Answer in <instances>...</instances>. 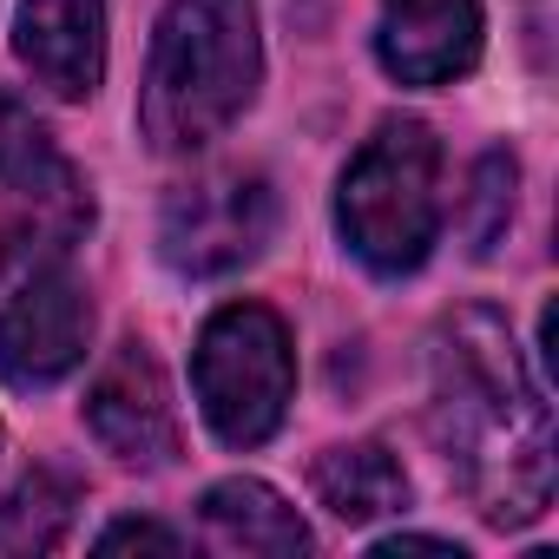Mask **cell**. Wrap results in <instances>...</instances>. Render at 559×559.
<instances>
[{
	"label": "cell",
	"mask_w": 559,
	"mask_h": 559,
	"mask_svg": "<svg viewBox=\"0 0 559 559\" xmlns=\"http://www.w3.org/2000/svg\"><path fill=\"white\" fill-rule=\"evenodd\" d=\"M428 382H435L428 428L454 480L480 507V520L493 526L539 520L552 500V415L520 362L507 317H493L487 304L454 310L435 330Z\"/></svg>",
	"instance_id": "cell-1"
},
{
	"label": "cell",
	"mask_w": 559,
	"mask_h": 559,
	"mask_svg": "<svg viewBox=\"0 0 559 559\" xmlns=\"http://www.w3.org/2000/svg\"><path fill=\"white\" fill-rule=\"evenodd\" d=\"M257 8L250 0H171L152 34L139 126L158 152L217 139L257 93Z\"/></svg>",
	"instance_id": "cell-2"
},
{
	"label": "cell",
	"mask_w": 559,
	"mask_h": 559,
	"mask_svg": "<svg viewBox=\"0 0 559 559\" xmlns=\"http://www.w3.org/2000/svg\"><path fill=\"white\" fill-rule=\"evenodd\" d=\"M441 152L435 132L421 119H389L343 171V198H336V224L349 237V250L382 270V276H408L421 270L435 230H441V191H435Z\"/></svg>",
	"instance_id": "cell-3"
},
{
	"label": "cell",
	"mask_w": 559,
	"mask_h": 559,
	"mask_svg": "<svg viewBox=\"0 0 559 559\" xmlns=\"http://www.w3.org/2000/svg\"><path fill=\"white\" fill-rule=\"evenodd\" d=\"M297 389L290 330L263 304H230L198 336V408L230 448H257L276 435Z\"/></svg>",
	"instance_id": "cell-4"
},
{
	"label": "cell",
	"mask_w": 559,
	"mask_h": 559,
	"mask_svg": "<svg viewBox=\"0 0 559 559\" xmlns=\"http://www.w3.org/2000/svg\"><path fill=\"white\" fill-rule=\"evenodd\" d=\"M276 230V191L263 171H204L165 198L158 243L165 263L185 276H230L243 270Z\"/></svg>",
	"instance_id": "cell-5"
},
{
	"label": "cell",
	"mask_w": 559,
	"mask_h": 559,
	"mask_svg": "<svg viewBox=\"0 0 559 559\" xmlns=\"http://www.w3.org/2000/svg\"><path fill=\"white\" fill-rule=\"evenodd\" d=\"M93 304L67 270H34L0 310V376L14 389H53L86 362Z\"/></svg>",
	"instance_id": "cell-6"
},
{
	"label": "cell",
	"mask_w": 559,
	"mask_h": 559,
	"mask_svg": "<svg viewBox=\"0 0 559 559\" xmlns=\"http://www.w3.org/2000/svg\"><path fill=\"white\" fill-rule=\"evenodd\" d=\"M86 428L99 435V448L126 467H165L178 454V415H171V389L158 376V362L139 343H119L106 356V369L93 376L86 395Z\"/></svg>",
	"instance_id": "cell-7"
},
{
	"label": "cell",
	"mask_w": 559,
	"mask_h": 559,
	"mask_svg": "<svg viewBox=\"0 0 559 559\" xmlns=\"http://www.w3.org/2000/svg\"><path fill=\"white\" fill-rule=\"evenodd\" d=\"M14 53L47 93L93 99L106 80V0H21Z\"/></svg>",
	"instance_id": "cell-8"
},
{
	"label": "cell",
	"mask_w": 559,
	"mask_h": 559,
	"mask_svg": "<svg viewBox=\"0 0 559 559\" xmlns=\"http://www.w3.org/2000/svg\"><path fill=\"white\" fill-rule=\"evenodd\" d=\"M376 53L402 86H448L480 53V8L474 0H382Z\"/></svg>",
	"instance_id": "cell-9"
},
{
	"label": "cell",
	"mask_w": 559,
	"mask_h": 559,
	"mask_svg": "<svg viewBox=\"0 0 559 559\" xmlns=\"http://www.w3.org/2000/svg\"><path fill=\"white\" fill-rule=\"evenodd\" d=\"M204 539L217 552H270V559H297L310 546V526L297 520V507H284V493L263 480H217L198 500Z\"/></svg>",
	"instance_id": "cell-10"
},
{
	"label": "cell",
	"mask_w": 559,
	"mask_h": 559,
	"mask_svg": "<svg viewBox=\"0 0 559 559\" xmlns=\"http://www.w3.org/2000/svg\"><path fill=\"white\" fill-rule=\"evenodd\" d=\"M317 500L336 513V520H349V526H362V520H382V513H402L408 507V474H402V461L382 448V441H349V448H330L323 461H317Z\"/></svg>",
	"instance_id": "cell-11"
},
{
	"label": "cell",
	"mask_w": 559,
	"mask_h": 559,
	"mask_svg": "<svg viewBox=\"0 0 559 559\" xmlns=\"http://www.w3.org/2000/svg\"><path fill=\"white\" fill-rule=\"evenodd\" d=\"M73 507H80V487L53 467H34L0 500V546L8 552H53L73 526Z\"/></svg>",
	"instance_id": "cell-12"
},
{
	"label": "cell",
	"mask_w": 559,
	"mask_h": 559,
	"mask_svg": "<svg viewBox=\"0 0 559 559\" xmlns=\"http://www.w3.org/2000/svg\"><path fill=\"white\" fill-rule=\"evenodd\" d=\"M60 165L67 158L53 152L47 126L14 93H0V198L21 191V185H34V178H47V171H60Z\"/></svg>",
	"instance_id": "cell-13"
},
{
	"label": "cell",
	"mask_w": 559,
	"mask_h": 559,
	"mask_svg": "<svg viewBox=\"0 0 559 559\" xmlns=\"http://www.w3.org/2000/svg\"><path fill=\"white\" fill-rule=\"evenodd\" d=\"M507 217H513V158L507 152H487L480 171H474V198H467V237H474L480 257L500 243Z\"/></svg>",
	"instance_id": "cell-14"
},
{
	"label": "cell",
	"mask_w": 559,
	"mask_h": 559,
	"mask_svg": "<svg viewBox=\"0 0 559 559\" xmlns=\"http://www.w3.org/2000/svg\"><path fill=\"white\" fill-rule=\"evenodd\" d=\"M99 546H106V552H119V546H158V552H185V539H178V533H165V526H152V520H119V526H106V533H99Z\"/></svg>",
	"instance_id": "cell-15"
},
{
	"label": "cell",
	"mask_w": 559,
	"mask_h": 559,
	"mask_svg": "<svg viewBox=\"0 0 559 559\" xmlns=\"http://www.w3.org/2000/svg\"><path fill=\"white\" fill-rule=\"evenodd\" d=\"M382 552H454L448 539H421V533H395V539H382Z\"/></svg>",
	"instance_id": "cell-16"
}]
</instances>
